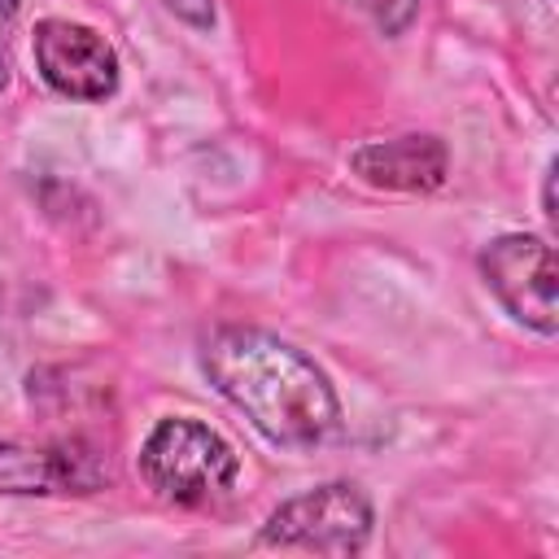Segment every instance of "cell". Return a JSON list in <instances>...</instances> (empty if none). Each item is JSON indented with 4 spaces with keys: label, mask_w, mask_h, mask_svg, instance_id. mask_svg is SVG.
<instances>
[{
    "label": "cell",
    "mask_w": 559,
    "mask_h": 559,
    "mask_svg": "<svg viewBox=\"0 0 559 559\" xmlns=\"http://www.w3.org/2000/svg\"><path fill=\"white\" fill-rule=\"evenodd\" d=\"M39 79L66 100H105L118 92V52L105 35L70 17H44L31 35Z\"/></svg>",
    "instance_id": "obj_5"
},
{
    "label": "cell",
    "mask_w": 559,
    "mask_h": 559,
    "mask_svg": "<svg viewBox=\"0 0 559 559\" xmlns=\"http://www.w3.org/2000/svg\"><path fill=\"white\" fill-rule=\"evenodd\" d=\"M349 170L384 192H432L450 175V153L437 135H393L362 140L349 153Z\"/></svg>",
    "instance_id": "obj_7"
},
{
    "label": "cell",
    "mask_w": 559,
    "mask_h": 559,
    "mask_svg": "<svg viewBox=\"0 0 559 559\" xmlns=\"http://www.w3.org/2000/svg\"><path fill=\"white\" fill-rule=\"evenodd\" d=\"M201 371L271 445L310 450L341 428V402L323 367L262 328H214L201 341Z\"/></svg>",
    "instance_id": "obj_1"
},
{
    "label": "cell",
    "mask_w": 559,
    "mask_h": 559,
    "mask_svg": "<svg viewBox=\"0 0 559 559\" xmlns=\"http://www.w3.org/2000/svg\"><path fill=\"white\" fill-rule=\"evenodd\" d=\"M140 476L157 498L175 507H201L236 485L240 459L223 432H214L201 419L175 415L162 419L140 445Z\"/></svg>",
    "instance_id": "obj_2"
},
{
    "label": "cell",
    "mask_w": 559,
    "mask_h": 559,
    "mask_svg": "<svg viewBox=\"0 0 559 559\" xmlns=\"http://www.w3.org/2000/svg\"><path fill=\"white\" fill-rule=\"evenodd\" d=\"M371 537V502L349 480H328L280 502L258 528L262 550H306V555H358Z\"/></svg>",
    "instance_id": "obj_3"
},
{
    "label": "cell",
    "mask_w": 559,
    "mask_h": 559,
    "mask_svg": "<svg viewBox=\"0 0 559 559\" xmlns=\"http://www.w3.org/2000/svg\"><path fill=\"white\" fill-rule=\"evenodd\" d=\"M109 480L100 450L87 441H0V493L52 498V493H96Z\"/></svg>",
    "instance_id": "obj_6"
},
{
    "label": "cell",
    "mask_w": 559,
    "mask_h": 559,
    "mask_svg": "<svg viewBox=\"0 0 559 559\" xmlns=\"http://www.w3.org/2000/svg\"><path fill=\"white\" fill-rule=\"evenodd\" d=\"M183 22H192V26H210L214 22V4L210 0H166Z\"/></svg>",
    "instance_id": "obj_9"
},
{
    "label": "cell",
    "mask_w": 559,
    "mask_h": 559,
    "mask_svg": "<svg viewBox=\"0 0 559 559\" xmlns=\"http://www.w3.org/2000/svg\"><path fill=\"white\" fill-rule=\"evenodd\" d=\"M480 275L511 319L537 336H555V249L533 231H507L480 249Z\"/></svg>",
    "instance_id": "obj_4"
},
{
    "label": "cell",
    "mask_w": 559,
    "mask_h": 559,
    "mask_svg": "<svg viewBox=\"0 0 559 559\" xmlns=\"http://www.w3.org/2000/svg\"><path fill=\"white\" fill-rule=\"evenodd\" d=\"M17 9H22V0H0V87L9 83V39L17 26Z\"/></svg>",
    "instance_id": "obj_8"
}]
</instances>
